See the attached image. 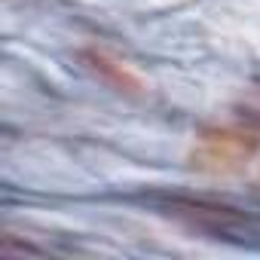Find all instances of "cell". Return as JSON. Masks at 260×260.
Returning <instances> with one entry per match:
<instances>
[{
  "mask_svg": "<svg viewBox=\"0 0 260 260\" xmlns=\"http://www.w3.org/2000/svg\"><path fill=\"white\" fill-rule=\"evenodd\" d=\"M251 156V144L245 141V135L236 132H214L202 138L199 147V166L202 169H214V172H226L233 166H239L242 159Z\"/></svg>",
  "mask_w": 260,
  "mask_h": 260,
  "instance_id": "6da1fadb",
  "label": "cell"
}]
</instances>
